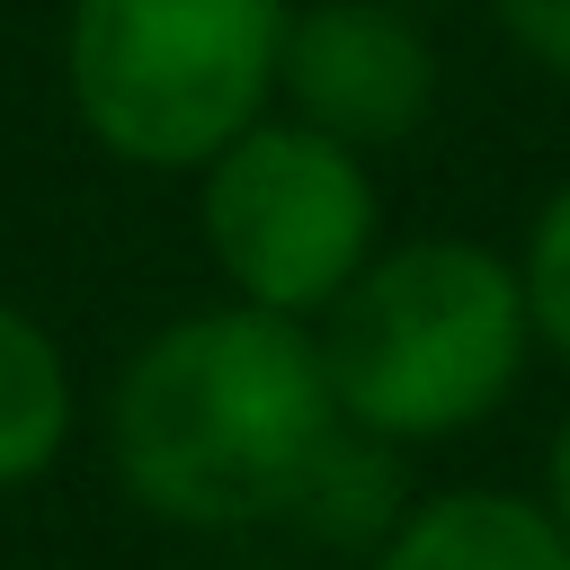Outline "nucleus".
I'll return each mask as SVG.
<instances>
[{
    "mask_svg": "<svg viewBox=\"0 0 570 570\" xmlns=\"http://www.w3.org/2000/svg\"><path fill=\"white\" fill-rule=\"evenodd\" d=\"M80 436V374H71V347L0 294V499L9 490H36Z\"/></svg>",
    "mask_w": 570,
    "mask_h": 570,
    "instance_id": "nucleus-7",
    "label": "nucleus"
},
{
    "mask_svg": "<svg viewBox=\"0 0 570 570\" xmlns=\"http://www.w3.org/2000/svg\"><path fill=\"white\" fill-rule=\"evenodd\" d=\"M347 436L312 321L249 303L169 312L125 347L98 401V454L134 517L169 534L294 525Z\"/></svg>",
    "mask_w": 570,
    "mask_h": 570,
    "instance_id": "nucleus-1",
    "label": "nucleus"
},
{
    "mask_svg": "<svg viewBox=\"0 0 570 570\" xmlns=\"http://www.w3.org/2000/svg\"><path fill=\"white\" fill-rule=\"evenodd\" d=\"M365 570H570V534L534 490L508 481H445L419 490L392 534L365 552Z\"/></svg>",
    "mask_w": 570,
    "mask_h": 570,
    "instance_id": "nucleus-6",
    "label": "nucleus"
},
{
    "mask_svg": "<svg viewBox=\"0 0 570 570\" xmlns=\"http://www.w3.org/2000/svg\"><path fill=\"white\" fill-rule=\"evenodd\" d=\"M445 62L419 27V9L392 0H294L285 27V80L276 107L347 151H392L436 116Z\"/></svg>",
    "mask_w": 570,
    "mask_h": 570,
    "instance_id": "nucleus-5",
    "label": "nucleus"
},
{
    "mask_svg": "<svg viewBox=\"0 0 570 570\" xmlns=\"http://www.w3.org/2000/svg\"><path fill=\"white\" fill-rule=\"evenodd\" d=\"M196 240L205 267L223 276V303L321 321L383 249L374 160L276 107L267 125H249L232 151L196 169Z\"/></svg>",
    "mask_w": 570,
    "mask_h": 570,
    "instance_id": "nucleus-4",
    "label": "nucleus"
},
{
    "mask_svg": "<svg viewBox=\"0 0 570 570\" xmlns=\"http://www.w3.org/2000/svg\"><path fill=\"white\" fill-rule=\"evenodd\" d=\"M517 276H525V312H534L543 356L570 365V178L534 205V223L517 240Z\"/></svg>",
    "mask_w": 570,
    "mask_h": 570,
    "instance_id": "nucleus-8",
    "label": "nucleus"
},
{
    "mask_svg": "<svg viewBox=\"0 0 570 570\" xmlns=\"http://www.w3.org/2000/svg\"><path fill=\"white\" fill-rule=\"evenodd\" d=\"M338 419L374 445H454L490 428L543 356L517 249L472 232H410L312 321Z\"/></svg>",
    "mask_w": 570,
    "mask_h": 570,
    "instance_id": "nucleus-2",
    "label": "nucleus"
},
{
    "mask_svg": "<svg viewBox=\"0 0 570 570\" xmlns=\"http://www.w3.org/2000/svg\"><path fill=\"white\" fill-rule=\"evenodd\" d=\"M534 499L552 508V525L570 534V410L552 419V436H543V472H534Z\"/></svg>",
    "mask_w": 570,
    "mask_h": 570,
    "instance_id": "nucleus-10",
    "label": "nucleus"
},
{
    "mask_svg": "<svg viewBox=\"0 0 570 570\" xmlns=\"http://www.w3.org/2000/svg\"><path fill=\"white\" fill-rule=\"evenodd\" d=\"M392 9H436V0H392Z\"/></svg>",
    "mask_w": 570,
    "mask_h": 570,
    "instance_id": "nucleus-11",
    "label": "nucleus"
},
{
    "mask_svg": "<svg viewBox=\"0 0 570 570\" xmlns=\"http://www.w3.org/2000/svg\"><path fill=\"white\" fill-rule=\"evenodd\" d=\"M294 0H71L62 98L80 134L142 178H196L276 116Z\"/></svg>",
    "mask_w": 570,
    "mask_h": 570,
    "instance_id": "nucleus-3",
    "label": "nucleus"
},
{
    "mask_svg": "<svg viewBox=\"0 0 570 570\" xmlns=\"http://www.w3.org/2000/svg\"><path fill=\"white\" fill-rule=\"evenodd\" d=\"M490 18L534 71L570 80V0H490Z\"/></svg>",
    "mask_w": 570,
    "mask_h": 570,
    "instance_id": "nucleus-9",
    "label": "nucleus"
}]
</instances>
